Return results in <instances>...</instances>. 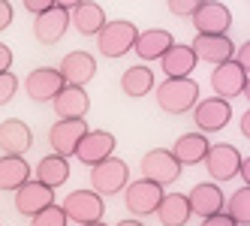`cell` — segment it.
<instances>
[{"mask_svg": "<svg viewBox=\"0 0 250 226\" xmlns=\"http://www.w3.org/2000/svg\"><path fill=\"white\" fill-rule=\"evenodd\" d=\"M154 97L166 115H187L199 103V84L193 79H166L154 88Z\"/></svg>", "mask_w": 250, "mask_h": 226, "instance_id": "6da1fadb", "label": "cell"}, {"mask_svg": "<svg viewBox=\"0 0 250 226\" xmlns=\"http://www.w3.org/2000/svg\"><path fill=\"white\" fill-rule=\"evenodd\" d=\"M136 37H139V27L133 21L115 19V21H105V27L97 33V48L103 58H124L127 51H133Z\"/></svg>", "mask_w": 250, "mask_h": 226, "instance_id": "7a4b0ae2", "label": "cell"}, {"mask_svg": "<svg viewBox=\"0 0 250 226\" xmlns=\"http://www.w3.org/2000/svg\"><path fill=\"white\" fill-rule=\"evenodd\" d=\"M130 184V166L121 157H109L97 166H91V190L97 196H115L124 193V187Z\"/></svg>", "mask_w": 250, "mask_h": 226, "instance_id": "3957f363", "label": "cell"}, {"mask_svg": "<svg viewBox=\"0 0 250 226\" xmlns=\"http://www.w3.org/2000/svg\"><path fill=\"white\" fill-rule=\"evenodd\" d=\"M61 208H63L66 220H76L79 226L100 223L103 214H105V202H103V196L94 193V190H73V193L61 202Z\"/></svg>", "mask_w": 250, "mask_h": 226, "instance_id": "277c9868", "label": "cell"}, {"mask_svg": "<svg viewBox=\"0 0 250 226\" xmlns=\"http://www.w3.org/2000/svg\"><path fill=\"white\" fill-rule=\"evenodd\" d=\"M205 169H208V175H211V184H226V181H232L238 175V166H241V151L235 148V145H226V142H220V145H211L208 148V154H205Z\"/></svg>", "mask_w": 250, "mask_h": 226, "instance_id": "5b68a950", "label": "cell"}, {"mask_svg": "<svg viewBox=\"0 0 250 226\" xmlns=\"http://www.w3.org/2000/svg\"><path fill=\"white\" fill-rule=\"evenodd\" d=\"M190 19H193L199 37H226V30L232 27L229 6L217 3V0H199V6H196Z\"/></svg>", "mask_w": 250, "mask_h": 226, "instance_id": "8992f818", "label": "cell"}, {"mask_svg": "<svg viewBox=\"0 0 250 226\" xmlns=\"http://www.w3.org/2000/svg\"><path fill=\"white\" fill-rule=\"evenodd\" d=\"M142 175H145V181H151L157 187H169L181 178V166H178V160L172 157L169 148H154L142 160Z\"/></svg>", "mask_w": 250, "mask_h": 226, "instance_id": "52a82bcc", "label": "cell"}, {"mask_svg": "<svg viewBox=\"0 0 250 226\" xmlns=\"http://www.w3.org/2000/svg\"><path fill=\"white\" fill-rule=\"evenodd\" d=\"M69 9H73V3H55L48 12L33 19V37H37L40 45H55L63 40V33L69 27Z\"/></svg>", "mask_w": 250, "mask_h": 226, "instance_id": "ba28073f", "label": "cell"}, {"mask_svg": "<svg viewBox=\"0 0 250 226\" xmlns=\"http://www.w3.org/2000/svg\"><path fill=\"white\" fill-rule=\"evenodd\" d=\"M211 91L217 100H232L247 94V69H241L235 61H226L220 66L211 69Z\"/></svg>", "mask_w": 250, "mask_h": 226, "instance_id": "9c48e42d", "label": "cell"}, {"mask_svg": "<svg viewBox=\"0 0 250 226\" xmlns=\"http://www.w3.org/2000/svg\"><path fill=\"white\" fill-rule=\"evenodd\" d=\"M87 130H91V127H87L84 118L82 121H58V124L48 127V145H51V151H55L58 157L69 160L76 154V148H79V142L84 139Z\"/></svg>", "mask_w": 250, "mask_h": 226, "instance_id": "30bf717a", "label": "cell"}, {"mask_svg": "<svg viewBox=\"0 0 250 226\" xmlns=\"http://www.w3.org/2000/svg\"><path fill=\"white\" fill-rule=\"evenodd\" d=\"M163 193H166L163 187H157V184L142 178V181H133V184L124 187V202H127V211H133L136 217H148V214L157 211Z\"/></svg>", "mask_w": 250, "mask_h": 226, "instance_id": "8fae6325", "label": "cell"}, {"mask_svg": "<svg viewBox=\"0 0 250 226\" xmlns=\"http://www.w3.org/2000/svg\"><path fill=\"white\" fill-rule=\"evenodd\" d=\"M193 121L196 127H199V133H217L223 130L229 121H232V106L226 100H217V97H208V100H199L193 106Z\"/></svg>", "mask_w": 250, "mask_h": 226, "instance_id": "7c38bea8", "label": "cell"}, {"mask_svg": "<svg viewBox=\"0 0 250 226\" xmlns=\"http://www.w3.org/2000/svg\"><path fill=\"white\" fill-rule=\"evenodd\" d=\"M115 145L118 142H115V136L109 130H87L84 139L79 142V148H76V157L84 166H97L103 160L115 157Z\"/></svg>", "mask_w": 250, "mask_h": 226, "instance_id": "4fadbf2b", "label": "cell"}, {"mask_svg": "<svg viewBox=\"0 0 250 226\" xmlns=\"http://www.w3.org/2000/svg\"><path fill=\"white\" fill-rule=\"evenodd\" d=\"M58 73H61L66 88H84V84L97 76V58L87 55V51H69L61 61Z\"/></svg>", "mask_w": 250, "mask_h": 226, "instance_id": "5bb4252c", "label": "cell"}, {"mask_svg": "<svg viewBox=\"0 0 250 226\" xmlns=\"http://www.w3.org/2000/svg\"><path fill=\"white\" fill-rule=\"evenodd\" d=\"M24 91H27L30 100H37V103H51L63 91V79H61V73L55 66H37L33 73H27Z\"/></svg>", "mask_w": 250, "mask_h": 226, "instance_id": "9a60e30c", "label": "cell"}, {"mask_svg": "<svg viewBox=\"0 0 250 226\" xmlns=\"http://www.w3.org/2000/svg\"><path fill=\"white\" fill-rule=\"evenodd\" d=\"M187 205H190V214L205 220V217H214V214L223 211L226 196H223V190L217 184L202 181V184H193V190L187 193Z\"/></svg>", "mask_w": 250, "mask_h": 226, "instance_id": "2e32d148", "label": "cell"}, {"mask_svg": "<svg viewBox=\"0 0 250 226\" xmlns=\"http://www.w3.org/2000/svg\"><path fill=\"white\" fill-rule=\"evenodd\" d=\"M33 145V130L19 118H9L0 124V151L6 157H24Z\"/></svg>", "mask_w": 250, "mask_h": 226, "instance_id": "e0dca14e", "label": "cell"}, {"mask_svg": "<svg viewBox=\"0 0 250 226\" xmlns=\"http://www.w3.org/2000/svg\"><path fill=\"white\" fill-rule=\"evenodd\" d=\"M48 205H55V190L42 187L40 181H33V178L15 190V211L24 214V217L40 214L42 208H48Z\"/></svg>", "mask_w": 250, "mask_h": 226, "instance_id": "ac0fdd59", "label": "cell"}, {"mask_svg": "<svg viewBox=\"0 0 250 226\" xmlns=\"http://www.w3.org/2000/svg\"><path fill=\"white\" fill-rule=\"evenodd\" d=\"M196 61H205L211 66H220L226 61L235 58V42H232L229 37H199L196 33V40L190 42Z\"/></svg>", "mask_w": 250, "mask_h": 226, "instance_id": "d6986e66", "label": "cell"}, {"mask_svg": "<svg viewBox=\"0 0 250 226\" xmlns=\"http://www.w3.org/2000/svg\"><path fill=\"white\" fill-rule=\"evenodd\" d=\"M172 45H175V37H172L169 30H163V27H151V30H139L133 51L139 55L142 63H151V61H160V58H163Z\"/></svg>", "mask_w": 250, "mask_h": 226, "instance_id": "ffe728a7", "label": "cell"}, {"mask_svg": "<svg viewBox=\"0 0 250 226\" xmlns=\"http://www.w3.org/2000/svg\"><path fill=\"white\" fill-rule=\"evenodd\" d=\"M105 9L100 3H91V0H79L69 9V24H76V30L82 37H97V33L105 27Z\"/></svg>", "mask_w": 250, "mask_h": 226, "instance_id": "44dd1931", "label": "cell"}, {"mask_svg": "<svg viewBox=\"0 0 250 226\" xmlns=\"http://www.w3.org/2000/svg\"><path fill=\"white\" fill-rule=\"evenodd\" d=\"M51 106H55L58 121H82L91 109V97L84 88H66L63 84V91L51 100Z\"/></svg>", "mask_w": 250, "mask_h": 226, "instance_id": "7402d4cb", "label": "cell"}, {"mask_svg": "<svg viewBox=\"0 0 250 226\" xmlns=\"http://www.w3.org/2000/svg\"><path fill=\"white\" fill-rule=\"evenodd\" d=\"M211 142H208V136H202L199 130H193V133H184V136H178V142L172 145V157L178 160V166H196V163H202L205 160V154H208Z\"/></svg>", "mask_w": 250, "mask_h": 226, "instance_id": "603a6c76", "label": "cell"}, {"mask_svg": "<svg viewBox=\"0 0 250 226\" xmlns=\"http://www.w3.org/2000/svg\"><path fill=\"white\" fill-rule=\"evenodd\" d=\"M196 55H193V48L190 45H172L163 58H160V66H163V73L166 79H190V73L196 69Z\"/></svg>", "mask_w": 250, "mask_h": 226, "instance_id": "cb8c5ba5", "label": "cell"}, {"mask_svg": "<svg viewBox=\"0 0 250 226\" xmlns=\"http://www.w3.org/2000/svg\"><path fill=\"white\" fill-rule=\"evenodd\" d=\"M154 214L163 226H187V220L193 217L187 205V193H163Z\"/></svg>", "mask_w": 250, "mask_h": 226, "instance_id": "d4e9b609", "label": "cell"}, {"mask_svg": "<svg viewBox=\"0 0 250 226\" xmlns=\"http://www.w3.org/2000/svg\"><path fill=\"white\" fill-rule=\"evenodd\" d=\"M157 88V82H154V69L145 66V63H139V66H130V69H124V76H121V91L139 100V97H148L151 91Z\"/></svg>", "mask_w": 250, "mask_h": 226, "instance_id": "484cf974", "label": "cell"}, {"mask_svg": "<svg viewBox=\"0 0 250 226\" xmlns=\"http://www.w3.org/2000/svg\"><path fill=\"white\" fill-rule=\"evenodd\" d=\"M33 181H40L48 190H58L61 184L69 181V160L58 157V154H48V157H42L37 163V178Z\"/></svg>", "mask_w": 250, "mask_h": 226, "instance_id": "4316f807", "label": "cell"}, {"mask_svg": "<svg viewBox=\"0 0 250 226\" xmlns=\"http://www.w3.org/2000/svg\"><path fill=\"white\" fill-rule=\"evenodd\" d=\"M27 181H30V163L24 157L0 154V190H19Z\"/></svg>", "mask_w": 250, "mask_h": 226, "instance_id": "83f0119b", "label": "cell"}, {"mask_svg": "<svg viewBox=\"0 0 250 226\" xmlns=\"http://www.w3.org/2000/svg\"><path fill=\"white\" fill-rule=\"evenodd\" d=\"M226 208V217L235 223V226H250V187H241L232 193V199L223 205Z\"/></svg>", "mask_w": 250, "mask_h": 226, "instance_id": "f1b7e54d", "label": "cell"}, {"mask_svg": "<svg viewBox=\"0 0 250 226\" xmlns=\"http://www.w3.org/2000/svg\"><path fill=\"white\" fill-rule=\"evenodd\" d=\"M69 220H66V214H63V208L55 202V205H48V208H42L40 214H33L30 217V226H66Z\"/></svg>", "mask_w": 250, "mask_h": 226, "instance_id": "f546056e", "label": "cell"}, {"mask_svg": "<svg viewBox=\"0 0 250 226\" xmlns=\"http://www.w3.org/2000/svg\"><path fill=\"white\" fill-rule=\"evenodd\" d=\"M15 91H19V79H15V73L9 69V73H0V106H6V103L15 97Z\"/></svg>", "mask_w": 250, "mask_h": 226, "instance_id": "4dcf8cb0", "label": "cell"}, {"mask_svg": "<svg viewBox=\"0 0 250 226\" xmlns=\"http://www.w3.org/2000/svg\"><path fill=\"white\" fill-rule=\"evenodd\" d=\"M199 6V0H169V12L172 15H181V19H190Z\"/></svg>", "mask_w": 250, "mask_h": 226, "instance_id": "1f68e13d", "label": "cell"}, {"mask_svg": "<svg viewBox=\"0 0 250 226\" xmlns=\"http://www.w3.org/2000/svg\"><path fill=\"white\" fill-rule=\"evenodd\" d=\"M51 6H55L51 0H24V9L33 12V15H42V12H48Z\"/></svg>", "mask_w": 250, "mask_h": 226, "instance_id": "d6a6232c", "label": "cell"}, {"mask_svg": "<svg viewBox=\"0 0 250 226\" xmlns=\"http://www.w3.org/2000/svg\"><path fill=\"white\" fill-rule=\"evenodd\" d=\"M9 24H12V3H6V0H0V33H3Z\"/></svg>", "mask_w": 250, "mask_h": 226, "instance_id": "836d02e7", "label": "cell"}, {"mask_svg": "<svg viewBox=\"0 0 250 226\" xmlns=\"http://www.w3.org/2000/svg\"><path fill=\"white\" fill-rule=\"evenodd\" d=\"M232 61H235L241 69H247L250 66V42H244L241 48H235V58H232Z\"/></svg>", "mask_w": 250, "mask_h": 226, "instance_id": "e575fe53", "label": "cell"}, {"mask_svg": "<svg viewBox=\"0 0 250 226\" xmlns=\"http://www.w3.org/2000/svg\"><path fill=\"white\" fill-rule=\"evenodd\" d=\"M9 66H12V48L0 42V73H9Z\"/></svg>", "mask_w": 250, "mask_h": 226, "instance_id": "d590c367", "label": "cell"}, {"mask_svg": "<svg viewBox=\"0 0 250 226\" xmlns=\"http://www.w3.org/2000/svg\"><path fill=\"white\" fill-rule=\"evenodd\" d=\"M202 226H235V223H232V220L220 211V214H214V217H205V220H202Z\"/></svg>", "mask_w": 250, "mask_h": 226, "instance_id": "8d00e7d4", "label": "cell"}, {"mask_svg": "<svg viewBox=\"0 0 250 226\" xmlns=\"http://www.w3.org/2000/svg\"><path fill=\"white\" fill-rule=\"evenodd\" d=\"M238 175L244 178V187H250V160H247V157H244L241 166H238Z\"/></svg>", "mask_w": 250, "mask_h": 226, "instance_id": "74e56055", "label": "cell"}, {"mask_svg": "<svg viewBox=\"0 0 250 226\" xmlns=\"http://www.w3.org/2000/svg\"><path fill=\"white\" fill-rule=\"evenodd\" d=\"M241 133H244V139L250 136V112H244V115H241Z\"/></svg>", "mask_w": 250, "mask_h": 226, "instance_id": "f35d334b", "label": "cell"}, {"mask_svg": "<svg viewBox=\"0 0 250 226\" xmlns=\"http://www.w3.org/2000/svg\"><path fill=\"white\" fill-rule=\"evenodd\" d=\"M115 226H145V223H142V220H136V217H133V220H121V223H115Z\"/></svg>", "mask_w": 250, "mask_h": 226, "instance_id": "ab89813d", "label": "cell"}, {"mask_svg": "<svg viewBox=\"0 0 250 226\" xmlns=\"http://www.w3.org/2000/svg\"><path fill=\"white\" fill-rule=\"evenodd\" d=\"M84 226H105V223H103V220H100V223H84Z\"/></svg>", "mask_w": 250, "mask_h": 226, "instance_id": "60d3db41", "label": "cell"}]
</instances>
